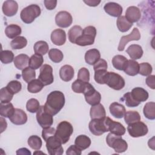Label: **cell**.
I'll return each mask as SVG.
<instances>
[{"instance_id":"1","label":"cell","mask_w":155,"mask_h":155,"mask_svg":"<svg viewBox=\"0 0 155 155\" xmlns=\"http://www.w3.org/2000/svg\"><path fill=\"white\" fill-rule=\"evenodd\" d=\"M65 104V96L60 91H53L47 96L44 105L45 110L53 116L58 114L64 107Z\"/></svg>"},{"instance_id":"2","label":"cell","mask_w":155,"mask_h":155,"mask_svg":"<svg viewBox=\"0 0 155 155\" xmlns=\"http://www.w3.org/2000/svg\"><path fill=\"white\" fill-rule=\"evenodd\" d=\"M107 145L114 149L117 153L125 152L128 148L127 142L122 138V136H118L110 133L106 137Z\"/></svg>"},{"instance_id":"3","label":"cell","mask_w":155,"mask_h":155,"mask_svg":"<svg viewBox=\"0 0 155 155\" xmlns=\"http://www.w3.org/2000/svg\"><path fill=\"white\" fill-rule=\"evenodd\" d=\"M104 84H107L109 87L115 90H120L124 87L125 82L124 79L119 74L107 71L104 78Z\"/></svg>"},{"instance_id":"4","label":"cell","mask_w":155,"mask_h":155,"mask_svg":"<svg viewBox=\"0 0 155 155\" xmlns=\"http://www.w3.org/2000/svg\"><path fill=\"white\" fill-rule=\"evenodd\" d=\"M73 133L72 125L68 121H62L57 126L55 136L61 140L62 144L66 143Z\"/></svg>"},{"instance_id":"5","label":"cell","mask_w":155,"mask_h":155,"mask_svg":"<svg viewBox=\"0 0 155 155\" xmlns=\"http://www.w3.org/2000/svg\"><path fill=\"white\" fill-rule=\"evenodd\" d=\"M96 29L93 26H87L83 29L82 34L76 39L75 44L80 46L90 45L94 44Z\"/></svg>"},{"instance_id":"6","label":"cell","mask_w":155,"mask_h":155,"mask_svg":"<svg viewBox=\"0 0 155 155\" xmlns=\"http://www.w3.org/2000/svg\"><path fill=\"white\" fill-rule=\"evenodd\" d=\"M41 13V8L36 4H31L22 10L20 13L21 19L25 24H30L38 18Z\"/></svg>"},{"instance_id":"7","label":"cell","mask_w":155,"mask_h":155,"mask_svg":"<svg viewBox=\"0 0 155 155\" xmlns=\"http://www.w3.org/2000/svg\"><path fill=\"white\" fill-rule=\"evenodd\" d=\"M89 130L95 136H101L108 132V127L106 116L101 119H93L89 123Z\"/></svg>"},{"instance_id":"8","label":"cell","mask_w":155,"mask_h":155,"mask_svg":"<svg viewBox=\"0 0 155 155\" xmlns=\"http://www.w3.org/2000/svg\"><path fill=\"white\" fill-rule=\"evenodd\" d=\"M46 142V148L48 153L50 155H61L64 153V149L62 147V142L55 136H50Z\"/></svg>"},{"instance_id":"9","label":"cell","mask_w":155,"mask_h":155,"mask_svg":"<svg viewBox=\"0 0 155 155\" xmlns=\"http://www.w3.org/2000/svg\"><path fill=\"white\" fill-rule=\"evenodd\" d=\"M36 116L38 123L42 128L50 127L53 123V116L45 110L44 105L40 106L36 112Z\"/></svg>"},{"instance_id":"10","label":"cell","mask_w":155,"mask_h":155,"mask_svg":"<svg viewBox=\"0 0 155 155\" xmlns=\"http://www.w3.org/2000/svg\"><path fill=\"white\" fill-rule=\"evenodd\" d=\"M127 131L133 137H139L145 136L148 131V127L145 124L138 121L128 125Z\"/></svg>"},{"instance_id":"11","label":"cell","mask_w":155,"mask_h":155,"mask_svg":"<svg viewBox=\"0 0 155 155\" xmlns=\"http://www.w3.org/2000/svg\"><path fill=\"white\" fill-rule=\"evenodd\" d=\"M83 94H84L86 102L91 106L98 104L101 102V95L100 93L96 91L93 86L90 83H88V86Z\"/></svg>"},{"instance_id":"12","label":"cell","mask_w":155,"mask_h":155,"mask_svg":"<svg viewBox=\"0 0 155 155\" xmlns=\"http://www.w3.org/2000/svg\"><path fill=\"white\" fill-rule=\"evenodd\" d=\"M38 79L44 86L51 84L53 82L54 78L53 75V68L51 65L44 64L40 68Z\"/></svg>"},{"instance_id":"13","label":"cell","mask_w":155,"mask_h":155,"mask_svg":"<svg viewBox=\"0 0 155 155\" xmlns=\"http://www.w3.org/2000/svg\"><path fill=\"white\" fill-rule=\"evenodd\" d=\"M55 22L58 26L61 28H67L72 24L73 18L68 12L61 11L56 14Z\"/></svg>"},{"instance_id":"14","label":"cell","mask_w":155,"mask_h":155,"mask_svg":"<svg viewBox=\"0 0 155 155\" xmlns=\"http://www.w3.org/2000/svg\"><path fill=\"white\" fill-rule=\"evenodd\" d=\"M140 39V33L137 28H134L132 31L126 36H123L121 37L117 50L119 51L124 50L125 45L127 43L131 41H139Z\"/></svg>"},{"instance_id":"15","label":"cell","mask_w":155,"mask_h":155,"mask_svg":"<svg viewBox=\"0 0 155 155\" xmlns=\"http://www.w3.org/2000/svg\"><path fill=\"white\" fill-rule=\"evenodd\" d=\"M106 118L108 131L118 136H122L125 134L126 130L122 124L112 120L108 117H106Z\"/></svg>"},{"instance_id":"16","label":"cell","mask_w":155,"mask_h":155,"mask_svg":"<svg viewBox=\"0 0 155 155\" xmlns=\"http://www.w3.org/2000/svg\"><path fill=\"white\" fill-rule=\"evenodd\" d=\"M105 12L113 17H119L121 16L123 8L122 6L114 2H110L105 4L104 7Z\"/></svg>"},{"instance_id":"17","label":"cell","mask_w":155,"mask_h":155,"mask_svg":"<svg viewBox=\"0 0 155 155\" xmlns=\"http://www.w3.org/2000/svg\"><path fill=\"white\" fill-rule=\"evenodd\" d=\"M8 119L15 125H24L27 121V115L22 110L15 108L13 114Z\"/></svg>"},{"instance_id":"18","label":"cell","mask_w":155,"mask_h":155,"mask_svg":"<svg viewBox=\"0 0 155 155\" xmlns=\"http://www.w3.org/2000/svg\"><path fill=\"white\" fill-rule=\"evenodd\" d=\"M3 13L8 17L15 15L18 10V4L15 1L8 0L4 2L2 7Z\"/></svg>"},{"instance_id":"19","label":"cell","mask_w":155,"mask_h":155,"mask_svg":"<svg viewBox=\"0 0 155 155\" xmlns=\"http://www.w3.org/2000/svg\"><path fill=\"white\" fill-rule=\"evenodd\" d=\"M51 41L56 45L61 46L66 41V33L62 29H55L51 32Z\"/></svg>"},{"instance_id":"20","label":"cell","mask_w":155,"mask_h":155,"mask_svg":"<svg viewBox=\"0 0 155 155\" xmlns=\"http://www.w3.org/2000/svg\"><path fill=\"white\" fill-rule=\"evenodd\" d=\"M127 19L131 23L136 22L140 19L141 12L140 9L136 6H130L127 8L125 12Z\"/></svg>"},{"instance_id":"21","label":"cell","mask_w":155,"mask_h":155,"mask_svg":"<svg viewBox=\"0 0 155 155\" xmlns=\"http://www.w3.org/2000/svg\"><path fill=\"white\" fill-rule=\"evenodd\" d=\"M130 93L133 98L140 104L142 102L146 101L149 96L147 91L141 87H135Z\"/></svg>"},{"instance_id":"22","label":"cell","mask_w":155,"mask_h":155,"mask_svg":"<svg viewBox=\"0 0 155 155\" xmlns=\"http://www.w3.org/2000/svg\"><path fill=\"white\" fill-rule=\"evenodd\" d=\"M109 109L111 114L114 117L118 119L122 118L126 112L125 107L122 104L116 102L111 104Z\"/></svg>"},{"instance_id":"23","label":"cell","mask_w":155,"mask_h":155,"mask_svg":"<svg viewBox=\"0 0 155 155\" xmlns=\"http://www.w3.org/2000/svg\"><path fill=\"white\" fill-rule=\"evenodd\" d=\"M74 74V70L73 68L70 65H63L59 70V76L61 79L65 81L68 82L71 81Z\"/></svg>"},{"instance_id":"24","label":"cell","mask_w":155,"mask_h":155,"mask_svg":"<svg viewBox=\"0 0 155 155\" xmlns=\"http://www.w3.org/2000/svg\"><path fill=\"white\" fill-rule=\"evenodd\" d=\"M126 51L132 60L140 59L143 53L142 47L137 44L130 45L127 48Z\"/></svg>"},{"instance_id":"25","label":"cell","mask_w":155,"mask_h":155,"mask_svg":"<svg viewBox=\"0 0 155 155\" xmlns=\"http://www.w3.org/2000/svg\"><path fill=\"white\" fill-rule=\"evenodd\" d=\"M90 115L91 119H101L106 116V112L104 107L101 104L93 105L90 111Z\"/></svg>"},{"instance_id":"26","label":"cell","mask_w":155,"mask_h":155,"mask_svg":"<svg viewBox=\"0 0 155 155\" xmlns=\"http://www.w3.org/2000/svg\"><path fill=\"white\" fill-rule=\"evenodd\" d=\"M101 59V53L96 48H92L86 51L85 61L89 65H94Z\"/></svg>"},{"instance_id":"27","label":"cell","mask_w":155,"mask_h":155,"mask_svg":"<svg viewBox=\"0 0 155 155\" xmlns=\"http://www.w3.org/2000/svg\"><path fill=\"white\" fill-rule=\"evenodd\" d=\"M29 57L25 54H20L14 59V65L18 70H23L27 67L29 63Z\"/></svg>"},{"instance_id":"28","label":"cell","mask_w":155,"mask_h":155,"mask_svg":"<svg viewBox=\"0 0 155 155\" xmlns=\"http://www.w3.org/2000/svg\"><path fill=\"white\" fill-rule=\"evenodd\" d=\"M139 63L132 59L128 60L127 64L124 70V71L128 75L134 76L139 73Z\"/></svg>"},{"instance_id":"29","label":"cell","mask_w":155,"mask_h":155,"mask_svg":"<svg viewBox=\"0 0 155 155\" xmlns=\"http://www.w3.org/2000/svg\"><path fill=\"white\" fill-rule=\"evenodd\" d=\"M74 144L81 150L88 148L91 145V139L89 137L84 134L78 136L74 140Z\"/></svg>"},{"instance_id":"30","label":"cell","mask_w":155,"mask_h":155,"mask_svg":"<svg viewBox=\"0 0 155 155\" xmlns=\"http://www.w3.org/2000/svg\"><path fill=\"white\" fill-rule=\"evenodd\" d=\"M21 27L16 24H10L7 26L5 29V35L10 39H15L21 34Z\"/></svg>"},{"instance_id":"31","label":"cell","mask_w":155,"mask_h":155,"mask_svg":"<svg viewBox=\"0 0 155 155\" xmlns=\"http://www.w3.org/2000/svg\"><path fill=\"white\" fill-rule=\"evenodd\" d=\"M128 62V59L122 55L117 54L112 59V64L113 67L119 70H124Z\"/></svg>"},{"instance_id":"32","label":"cell","mask_w":155,"mask_h":155,"mask_svg":"<svg viewBox=\"0 0 155 155\" xmlns=\"http://www.w3.org/2000/svg\"><path fill=\"white\" fill-rule=\"evenodd\" d=\"M116 24L118 30L121 32H126L130 30L133 26V24L130 22L124 16H120L118 17Z\"/></svg>"},{"instance_id":"33","label":"cell","mask_w":155,"mask_h":155,"mask_svg":"<svg viewBox=\"0 0 155 155\" xmlns=\"http://www.w3.org/2000/svg\"><path fill=\"white\" fill-rule=\"evenodd\" d=\"M83 29L79 25H74L68 32V36L70 42L75 44L76 39L82 34Z\"/></svg>"},{"instance_id":"34","label":"cell","mask_w":155,"mask_h":155,"mask_svg":"<svg viewBox=\"0 0 155 155\" xmlns=\"http://www.w3.org/2000/svg\"><path fill=\"white\" fill-rule=\"evenodd\" d=\"M143 113L146 118L154 120L155 119V103L154 102H147L143 107Z\"/></svg>"},{"instance_id":"35","label":"cell","mask_w":155,"mask_h":155,"mask_svg":"<svg viewBox=\"0 0 155 155\" xmlns=\"http://www.w3.org/2000/svg\"><path fill=\"white\" fill-rule=\"evenodd\" d=\"M15 108L11 102L0 104V114L2 117L9 118L14 113Z\"/></svg>"},{"instance_id":"36","label":"cell","mask_w":155,"mask_h":155,"mask_svg":"<svg viewBox=\"0 0 155 155\" xmlns=\"http://www.w3.org/2000/svg\"><path fill=\"white\" fill-rule=\"evenodd\" d=\"M48 44L47 42L44 41H39L36 42L33 47L34 51L35 54L39 55H44L48 51Z\"/></svg>"},{"instance_id":"37","label":"cell","mask_w":155,"mask_h":155,"mask_svg":"<svg viewBox=\"0 0 155 155\" xmlns=\"http://www.w3.org/2000/svg\"><path fill=\"white\" fill-rule=\"evenodd\" d=\"M124 120L127 125L140 120V116L136 111H128L124 115Z\"/></svg>"},{"instance_id":"38","label":"cell","mask_w":155,"mask_h":155,"mask_svg":"<svg viewBox=\"0 0 155 155\" xmlns=\"http://www.w3.org/2000/svg\"><path fill=\"white\" fill-rule=\"evenodd\" d=\"M44 62V59L41 55L35 54L32 55L29 59L28 65L30 67L34 70L38 69L41 67Z\"/></svg>"},{"instance_id":"39","label":"cell","mask_w":155,"mask_h":155,"mask_svg":"<svg viewBox=\"0 0 155 155\" xmlns=\"http://www.w3.org/2000/svg\"><path fill=\"white\" fill-rule=\"evenodd\" d=\"M44 87L43 84L38 79H35L28 83L27 90L31 93H37L41 91Z\"/></svg>"},{"instance_id":"40","label":"cell","mask_w":155,"mask_h":155,"mask_svg":"<svg viewBox=\"0 0 155 155\" xmlns=\"http://www.w3.org/2000/svg\"><path fill=\"white\" fill-rule=\"evenodd\" d=\"M27 44V40L24 36H18L17 38L13 39L11 42V47L14 50L22 49L24 48Z\"/></svg>"},{"instance_id":"41","label":"cell","mask_w":155,"mask_h":155,"mask_svg":"<svg viewBox=\"0 0 155 155\" xmlns=\"http://www.w3.org/2000/svg\"><path fill=\"white\" fill-rule=\"evenodd\" d=\"M48 56L51 61L54 63H59L61 62L64 58L62 52L57 48H52L48 51Z\"/></svg>"},{"instance_id":"42","label":"cell","mask_w":155,"mask_h":155,"mask_svg":"<svg viewBox=\"0 0 155 155\" xmlns=\"http://www.w3.org/2000/svg\"><path fill=\"white\" fill-rule=\"evenodd\" d=\"M89 82H85L82 81L77 79L74 81L71 85L72 90L76 93H84L87 88Z\"/></svg>"},{"instance_id":"43","label":"cell","mask_w":155,"mask_h":155,"mask_svg":"<svg viewBox=\"0 0 155 155\" xmlns=\"http://www.w3.org/2000/svg\"><path fill=\"white\" fill-rule=\"evenodd\" d=\"M27 142L30 147L35 150H40L42 145L41 139L36 135H33L30 136L28 139Z\"/></svg>"},{"instance_id":"44","label":"cell","mask_w":155,"mask_h":155,"mask_svg":"<svg viewBox=\"0 0 155 155\" xmlns=\"http://www.w3.org/2000/svg\"><path fill=\"white\" fill-rule=\"evenodd\" d=\"M22 77L24 81L27 83H29L30 81L35 79V70L30 67H27L22 71Z\"/></svg>"},{"instance_id":"45","label":"cell","mask_w":155,"mask_h":155,"mask_svg":"<svg viewBox=\"0 0 155 155\" xmlns=\"http://www.w3.org/2000/svg\"><path fill=\"white\" fill-rule=\"evenodd\" d=\"M13 94H12L8 88L5 87H3L0 90V100L1 103L2 104H7L10 102L13 97Z\"/></svg>"},{"instance_id":"46","label":"cell","mask_w":155,"mask_h":155,"mask_svg":"<svg viewBox=\"0 0 155 155\" xmlns=\"http://www.w3.org/2000/svg\"><path fill=\"white\" fill-rule=\"evenodd\" d=\"M14 54L10 50H4L1 52L0 59L2 63L7 64L14 61Z\"/></svg>"},{"instance_id":"47","label":"cell","mask_w":155,"mask_h":155,"mask_svg":"<svg viewBox=\"0 0 155 155\" xmlns=\"http://www.w3.org/2000/svg\"><path fill=\"white\" fill-rule=\"evenodd\" d=\"M39 107H40V104L39 101L35 98L30 99L26 104V108L27 111L32 113L37 112Z\"/></svg>"},{"instance_id":"48","label":"cell","mask_w":155,"mask_h":155,"mask_svg":"<svg viewBox=\"0 0 155 155\" xmlns=\"http://www.w3.org/2000/svg\"><path fill=\"white\" fill-rule=\"evenodd\" d=\"M6 87L12 94H15L21 90L22 85L18 81H12L8 83Z\"/></svg>"},{"instance_id":"49","label":"cell","mask_w":155,"mask_h":155,"mask_svg":"<svg viewBox=\"0 0 155 155\" xmlns=\"http://www.w3.org/2000/svg\"><path fill=\"white\" fill-rule=\"evenodd\" d=\"M153 71L152 66L148 62H142L139 64V74L142 76H147L151 74Z\"/></svg>"},{"instance_id":"50","label":"cell","mask_w":155,"mask_h":155,"mask_svg":"<svg viewBox=\"0 0 155 155\" xmlns=\"http://www.w3.org/2000/svg\"><path fill=\"white\" fill-rule=\"evenodd\" d=\"M122 100L124 101L126 105L128 107H136L140 104V103L136 102L133 98L130 92H127L125 94H124Z\"/></svg>"},{"instance_id":"51","label":"cell","mask_w":155,"mask_h":155,"mask_svg":"<svg viewBox=\"0 0 155 155\" xmlns=\"http://www.w3.org/2000/svg\"><path fill=\"white\" fill-rule=\"evenodd\" d=\"M78 79L82 81L85 82H89L90 81V72L89 70L85 67L81 68L78 73Z\"/></svg>"},{"instance_id":"52","label":"cell","mask_w":155,"mask_h":155,"mask_svg":"<svg viewBox=\"0 0 155 155\" xmlns=\"http://www.w3.org/2000/svg\"><path fill=\"white\" fill-rule=\"evenodd\" d=\"M107 70H98L94 71V80L95 81L99 84H104V78L106 73Z\"/></svg>"},{"instance_id":"53","label":"cell","mask_w":155,"mask_h":155,"mask_svg":"<svg viewBox=\"0 0 155 155\" xmlns=\"http://www.w3.org/2000/svg\"><path fill=\"white\" fill-rule=\"evenodd\" d=\"M55 133H56V130L53 127H50L46 128H43V130L42 131V138L45 141H46L50 136L55 135Z\"/></svg>"},{"instance_id":"54","label":"cell","mask_w":155,"mask_h":155,"mask_svg":"<svg viewBox=\"0 0 155 155\" xmlns=\"http://www.w3.org/2000/svg\"><path fill=\"white\" fill-rule=\"evenodd\" d=\"M94 71L98 70H107V62L105 59H100L97 62L93 65Z\"/></svg>"},{"instance_id":"55","label":"cell","mask_w":155,"mask_h":155,"mask_svg":"<svg viewBox=\"0 0 155 155\" xmlns=\"http://www.w3.org/2000/svg\"><path fill=\"white\" fill-rule=\"evenodd\" d=\"M82 153V150H80L76 145H71L69 147L66 151L67 155H81Z\"/></svg>"},{"instance_id":"56","label":"cell","mask_w":155,"mask_h":155,"mask_svg":"<svg viewBox=\"0 0 155 155\" xmlns=\"http://www.w3.org/2000/svg\"><path fill=\"white\" fill-rule=\"evenodd\" d=\"M44 2L46 8L49 10H53L57 5L56 0H45Z\"/></svg>"},{"instance_id":"57","label":"cell","mask_w":155,"mask_h":155,"mask_svg":"<svg viewBox=\"0 0 155 155\" xmlns=\"http://www.w3.org/2000/svg\"><path fill=\"white\" fill-rule=\"evenodd\" d=\"M147 85L154 90L155 88V76L154 75H149L145 80Z\"/></svg>"},{"instance_id":"58","label":"cell","mask_w":155,"mask_h":155,"mask_svg":"<svg viewBox=\"0 0 155 155\" xmlns=\"http://www.w3.org/2000/svg\"><path fill=\"white\" fill-rule=\"evenodd\" d=\"M84 2L87 5H88V6H90V7H96V6H97V5L100 4L101 1L87 0V1H84Z\"/></svg>"},{"instance_id":"59","label":"cell","mask_w":155,"mask_h":155,"mask_svg":"<svg viewBox=\"0 0 155 155\" xmlns=\"http://www.w3.org/2000/svg\"><path fill=\"white\" fill-rule=\"evenodd\" d=\"M16 154H31V152L26 148H22L17 150Z\"/></svg>"},{"instance_id":"60","label":"cell","mask_w":155,"mask_h":155,"mask_svg":"<svg viewBox=\"0 0 155 155\" xmlns=\"http://www.w3.org/2000/svg\"><path fill=\"white\" fill-rule=\"evenodd\" d=\"M0 120H1V133H2L7 128V124L6 120L2 117H0Z\"/></svg>"},{"instance_id":"61","label":"cell","mask_w":155,"mask_h":155,"mask_svg":"<svg viewBox=\"0 0 155 155\" xmlns=\"http://www.w3.org/2000/svg\"><path fill=\"white\" fill-rule=\"evenodd\" d=\"M154 137H153L151 139L149 140L148 142V146L150 148H151L152 150H154Z\"/></svg>"}]
</instances>
